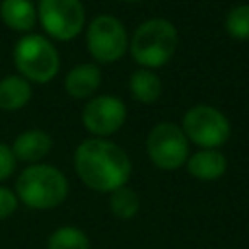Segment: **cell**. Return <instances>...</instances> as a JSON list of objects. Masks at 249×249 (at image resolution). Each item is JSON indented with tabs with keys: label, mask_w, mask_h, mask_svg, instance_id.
I'll return each mask as SVG.
<instances>
[{
	"label": "cell",
	"mask_w": 249,
	"mask_h": 249,
	"mask_svg": "<svg viewBox=\"0 0 249 249\" xmlns=\"http://www.w3.org/2000/svg\"><path fill=\"white\" fill-rule=\"evenodd\" d=\"M74 169L91 191L113 193L128 183L132 163L119 144L93 136L78 144L74 152Z\"/></svg>",
	"instance_id": "obj_1"
},
{
	"label": "cell",
	"mask_w": 249,
	"mask_h": 249,
	"mask_svg": "<svg viewBox=\"0 0 249 249\" xmlns=\"http://www.w3.org/2000/svg\"><path fill=\"white\" fill-rule=\"evenodd\" d=\"M14 193L27 208L51 210L64 202L68 195V181L58 167L49 163H33L18 175Z\"/></svg>",
	"instance_id": "obj_2"
},
{
	"label": "cell",
	"mask_w": 249,
	"mask_h": 249,
	"mask_svg": "<svg viewBox=\"0 0 249 249\" xmlns=\"http://www.w3.org/2000/svg\"><path fill=\"white\" fill-rule=\"evenodd\" d=\"M179 47L177 27L163 18H152L140 23L128 41L132 58L142 68H160L167 64Z\"/></svg>",
	"instance_id": "obj_3"
},
{
	"label": "cell",
	"mask_w": 249,
	"mask_h": 249,
	"mask_svg": "<svg viewBox=\"0 0 249 249\" xmlns=\"http://www.w3.org/2000/svg\"><path fill=\"white\" fill-rule=\"evenodd\" d=\"M14 64L27 82L47 84L60 68V54L56 47L39 33H25L16 41Z\"/></svg>",
	"instance_id": "obj_4"
},
{
	"label": "cell",
	"mask_w": 249,
	"mask_h": 249,
	"mask_svg": "<svg viewBox=\"0 0 249 249\" xmlns=\"http://www.w3.org/2000/svg\"><path fill=\"white\" fill-rule=\"evenodd\" d=\"M183 132L189 142L200 146V150H218L228 142L231 126L228 117L206 103L191 107L183 117Z\"/></svg>",
	"instance_id": "obj_5"
},
{
	"label": "cell",
	"mask_w": 249,
	"mask_h": 249,
	"mask_svg": "<svg viewBox=\"0 0 249 249\" xmlns=\"http://www.w3.org/2000/svg\"><path fill=\"white\" fill-rule=\"evenodd\" d=\"M146 152L150 161L163 169V171H175L189 160V140L183 132V128L175 123H158L146 138Z\"/></svg>",
	"instance_id": "obj_6"
},
{
	"label": "cell",
	"mask_w": 249,
	"mask_h": 249,
	"mask_svg": "<svg viewBox=\"0 0 249 249\" xmlns=\"http://www.w3.org/2000/svg\"><path fill=\"white\" fill-rule=\"evenodd\" d=\"M86 45L89 54L101 62L111 64L119 60L128 49V35L124 25L111 14L95 16L86 29Z\"/></svg>",
	"instance_id": "obj_7"
},
{
	"label": "cell",
	"mask_w": 249,
	"mask_h": 249,
	"mask_svg": "<svg viewBox=\"0 0 249 249\" xmlns=\"http://www.w3.org/2000/svg\"><path fill=\"white\" fill-rule=\"evenodd\" d=\"M37 21L56 41L78 37L86 23V10L80 0H39Z\"/></svg>",
	"instance_id": "obj_8"
},
{
	"label": "cell",
	"mask_w": 249,
	"mask_h": 249,
	"mask_svg": "<svg viewBox=\"0 0 249 249\" xmlns=\"http://www.w3.org/2000/svg\"><path fill=\"white\" fill-rule=\"evenodd\" d=\"M126 121V105L115 95H93L82 109V124L95 138L115 134Z\"/></svg>",
	"instance_id": "obj_9"
},
{
	"label": "cell",
	"mask_w": 249,
	"mask_h": 249,
	"mask_svg": "<svg viewBox=\"0 0 249 249\" xmlns=\"http://www.w3.org/2000/svg\"><path fill=\"white\" fill-rule=\"evenodd\" d=\"M10 148L18 161H25L33 165V163H41V160L47 158V154L53 148V138L49 132L41 128H29L19 132Z\"/></svg>",
	"instance_id": "obj_10"
},
{
	"label": "cell",
	"mask_w": 249,
	"mask_h": 249,
	"mask_svg": "<svg viewBox=\"0 0 249 249\" xmlns=\"http://www.w3.org/2000/svg\"><path fill=\"white\" fill-rule=\"evenodd\" d=\"M99 84H101V70L93 62L76 64L64 78V89L74 99L93 97Z\"/></svg>",
	"instance_id": "obj_11"
},
{
	"label": "cell",
	"mask_w": 249,
	"mask_h": 249,
	"mask_svg": "<svg viewBox=\"0 0 249 249\" xmlns=\"http://www.w3.org/2000/svg\"><path fill=\"white\" fill-rule=\"evenodd\" d=\"M187 171L198 181H216L228 169V160L220 150H198L189 156Z\"/></svg>",
	"instance_id": "obj_12"
},
{
	"label": "cell",
	"mask_w": 249,
	"mask_h": 249,
	"mask_svg": "<svg viewBox=\"0 0 249 249\" xmlns=\"http://www.w3.org/2000/svg\"><path fill=\"white\" fill-rule=\"evenodd\" d=\"M0 18L4 25L25 35L37 23V6L31 0H2Z\"/></svg>",
	"instance_id": "obj_13"
},
{
	"label": "cell",
	"mask_w": 249,
	"mask_h": 249,
	"mask_svg": "<svg viewBox=\"0 0 249 249\" xmlns=\"http://www.w3.org/2000/svg\"><path fill=\"white\" fill-rule=\"evenodd\" d=\"M31 99V84L19 74H10L0 80V109L18 111Z\"/></svg>",
	"instance_id": "obj_14"
},
{
	"label": "cell",
	"mask_w": 249,
	"mask_h": 249,
	"mask_svg": "<svg viewBox=\"0 0 249 249\" xmlns=\"http://www.w3.org/2000/svg\"><path fill=\"white\" fill-rule=\"evenodd\" d=\"M161 80L154 70L138 68L128 78L130 95L140 103H154L161 95Z\"/></svg>",
	"instance_id": "obj_15"
},
{
	"label": "cell",
	"mask_w": 249,
	"mask_h": 249,
	"mask_svg": "<svg viewBox=\"0 0 249 249\" xmlns=\"http://www.w3.org/2000/svg\"><path fill=\"white\" fill-rule=\"evenodd\" d=\"M109 210L119 220H130L140 210V196L130 187H121L113 193H109Z\"/></svg>",
	"instance_id": "obj_16"
},
{
	"label": "cell",
	"mask_w": 249,
	"mask_h": 249,
	"mask_svg": "<svg viewBox=\"0 0 249 249\" xmlns=\"http://www.w3.org/2000/svg\"><path fill=\"white\" fill-rule=\"evenodd\" d=\"M47 249H89V237L76 226H60L49 235Z\"/></svg>",
	"instance_id": "obj_17"
},
{
	"label": "cell",
	"mask_w": 249,
	"mask_h": 249,
	"mask_svg": "<svg viewBox=\"0 0 249 249\" xmlns=\"http://www.w3.org/2000/svg\"><path fill=\"white\" fill-rule=\"evenodd\" d=\"M224 27L233 39H249V4L233 6L224 19Z\"/></svg>",
	"instance_id": "obj_18"
},
{
	"label": "cell",
	"mask_w": 249,
	"mask_h": 249,
	"mask_svg": "<svg viewBox=\"0 0 249 249\" xmlns=\"http://www.w3.org/2000/svg\"><path fill=\"white\" fill-rule=\"evenodd\" d=\"M18 204H19V200H18L16 193L12 189L0 185V220L10 218L18 210Z\"/></svg>",
	"instance_id": "obj_19"
},
{
	"label": "cell",
	"mask_w": 249,
	"mask_h": 249,
	"mask_svg": "<svg viewBox=\"0 0 249 249\" xmlns=\"http://www.w3.org/2000/svg\"><path fill=\"white\" fill-rule=\"evenodd\" d=\"M16 163H18V160L14 158L12 148L8 144L0 142V183L16 171Z\"/></svg>",
	"instance_id": "obj_20"
},
{
	"label": "cell",
	"mask_w": 249,
	"mask_h": 249,
	"mask_svg": "<svg viewBox=\"0 0 249 249\" xmlns=\"http://www.w3.org/2000/svg\"><path fill=\"white\" fill-rule=\"evenodd\" d=\"M124 2H140V0H124Z\"/></svg>",
	"instance_id": "obj_21"
}]
</instances>
